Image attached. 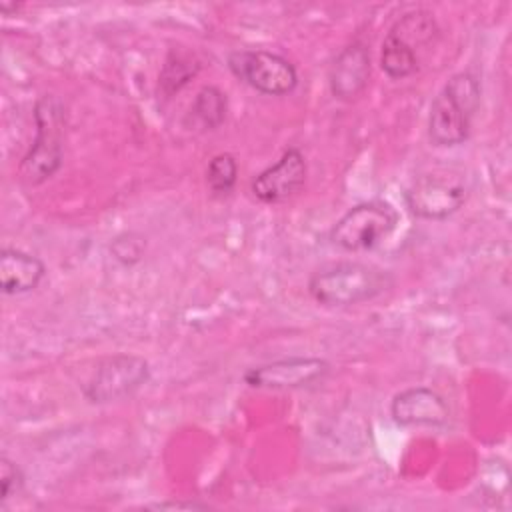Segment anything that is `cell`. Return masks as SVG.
I'll return each instance as SVG.
<instances>
[{
  "instance_id": "1",
  "label": "cell",
  "mask_w": 512,
  "mask_h": 512,
  "mask_svg": "<svg viewBox=\"0 0 512 512\" xmlns=\"http://www.w3.org/2000/svg\"><path fill=\"white\" fill-rule=\"evenodd\" d=\"M482 86L474 72L452 74L438 90L428 114V140L438 148H454L470 138L480 108Z\"/></svg>"
},
{
  "instance_id": "2",
  "label": "cell",
  "mask_w": 512,
  "mask_h": 512,
  "mask_svg": "<svg viewBox=\"0 0 512 512\" xmlns=\"http://www.w3.org/2000/svg\"><path fill=\"white\" fill-rule=\"evenodd\" d=\"M392 286L394 276L388 270L354 260L322 266L308 280L312 300L328 308H346L374 300Z\"/></svg>"
},
{
  "instance_id": "3",
  "label": "cell",
  "mask_w": 512,
  "mask_h": 512,
  "mask_svg": "<svg viewBox=\"0 0 512 512\" xmlns=\"http://www.w3.org/2000/svg\"><path fill=\"white\" fill-rule=\"evenodd\" d=\"M64 104L54 94H44L34 104V140L24 154L18 176L26 186H40L50 180L64 160Z\"/></svg>"
},
{
  "instance_id": "4",
  "label": "cell",
  "mask_w": 512,
  "mask_h": 512,
  "mask_svg": "<svg viewBox=\"0 0 512 512\" xmlns=\"http://www.w3.org/2000/svg\"><path fill=\"white\" fill-rule=\"evenodd\" d=\"M438 26L430 12L414 10L394 22L382 40L380 68L392 80H404L418 72L422 54L436 40Z\"/></svg>"
},
{
  "instance_id": "5",
  "label": "cell",
  "mask_w": 512,
  "mask_h": 512,
  "mask_svg": "<svg viewBox=\"0 0 512 512\" xmlns=\"http://www.w3.org/2000/svg\"><path fill=\"white\" fill-rule=\"evenodd\" d=\"M470 186L462 170L434 168L416 176L404 192L410 214L422 220H446L468 200Z\"/></svg>"
},
{
  "instance_id": "6",
  "label": "cell",
  "mask_w": 512,
  "mask_h": 512,
  "mask_svg": "<svg viewBox=\"0 0 512 512\" xmlns=\"http://www.w3.org/2000/svg\"><path fill=\"white\" fill-rule=\"evenodd\" d=\"M150 362L138 354H112L102 358L88 380L82 394L90 404H110L132 398L150 382Z\"/></svg>"
},
{
  "instance_id": "7",
  "label": "cell",
  "mask_w": 512,
  "mask_h": 512,
  "mask_svg": "<svg viewBox=\"0 0 512 512\" xmlns=\"http://www.w3.org/2000/svg\"><path fill=\"white\" fill-rule=\"evenodd\" d=\"M398 224V212L380 200L348 208L332 226L330 242L344 252H366L386 240Z\"/></svg>"
},
{
  "instance_id": "8",
  "label": "cell",
  "mask_w": 512,
  "mask_h": 512,
  "mask_svg": "<svg viewBox=\"0 0 512 512\" xmlns=\"http://www.w3.org/2000/svg\"><path fill=\"white\" fill-rule=\"evenodd\" d=\"M230 72L266 96H284L298 86L296 66L282 54L264 48H242L228 54Z\"/></svg>"
},
{
  "instance_id": "9",
  "label": "cell",
  "mask_w": 512,
  "mask_h": 512,
  "mask_svg": "<svg viewBox=\"0 0 512 512\" xmlns=\"http://www.w3.org/2000/svg\"><path fill=\"white\" fill-rule=\"evenodd\" d=\"M330 364L318 356H288L260 366H252L242 374L244 384L258 390H296L308 388L324 380Z\"/></svg>"
},
{
  "instance_id": "10",
  "label": "cell",
  "mask_w": 512,
  "mask_h": 512,
  "mask_svg": "<svg viewBox=\"0 0 512 512\" xmlns=\"http://www.w3.org/2000/svg\"><path fill=\"white\" fill-rule=\"evenodd\" d=\"M306 174L308 164L302 150L288 146L272 166L252 178L250 192L262 204H280L302 190Z\"/></svg>"
},
{
  "instance_id": "11",
  "label": "cell",
  "mask_w": 512,
  "mask_h": 512,
  "mask_svg": "<svg viewBox=\"0 0 512 512\" xmlns=\"http://www.w3.org/2000/svg\"><path fill=\"white\" fill-rule=\"evenodd\" d=\"M390 416L404 428H442L450 420V410L436 390L428 386H410L394 394Z\"/></svg>"
},
{
  "instance_id": "12",
  "label": "cell",
  "mask_w": 512,
  "mask_h": 512,
  "mask_svg": "<svg viewBox=\"0 0 512 512\" xmlns=\"http://www.w3.org/2000/svg\"><path fill=\"white\" fill-rule=\"evenodd\" d=\"M370 80V50L364 42L354 40L344 46L330 64L328 86L334 98L350 102L358 98Z\"/></svg>"
},
{
  "instance_id": "13",
  "label": "cell",
  "mask_w": 512,
  "mask_h": 512,
  "mask_svg": "<svg viewBox=\"0 0 512 512\" xmlns=\"http://www.w3.org/2000/svg\"><path fill=\"white\" fill-rule=\"evenodd\" d=\"M46 264L20 248L4 246L0 252V290L4 296H22L40 286Z\"/></svg>"
},
{
  "instance_id": "14",
  "label": "cell",
  "mask_w": 512,
  "mask_h": 512,
  "mask_svg": "<svg viewBox=\"0 0 512 512\" xmlns=\"http://www.w3.org/2000/svg\"><path fill=\"white\" fill-rule=\"evenodd\" d=\"M226 112H228L226 94L218 86L208 84L196 92L188 110V118L200 130H216L224 124Z\"/></svg>"
},
{
  "instance_id": "15",
  "label": "cell",
  "mask_w": 512,
  "mask_h": 512,
  "mask_svg": "<svg viewBox=\"0 0 512 512\" xmlns=\"http://www.w3.org/2000/svg\"><path fill=\"white\" fill-rule=\"evenodd\" d=\"M198 70H200V62L194 58L192 52L172 50L158 76V90L166 98H170L182 86H186L198 74Z\"/></svg>"
},
{
  "instance_id": "16",
  "label": "cell",
  "mask_w": 512,
  "mask_h": 512,
  "mask_svg": "<svg viewBox=\"0 0 512 512\" xmlns=\"http://www.w3.org/2000/svg\"><path fill=\"white\" fill-rule=\"evenodd\" d=\"M238 182V162L230 152H220L206 166V186L214 196H228Z\"/></svg>"
},
{
  "instance_id": "17",
  "label": "cell",
  "mask_w": 512,
  "mask_h": 512,
  "mask_svg": "<svg viewBox=\"0 0 512 512\" xmlns=\"http://www.w3.org/2000/svg\"><path fill=\"white\" fill-rule=\"evenodd\" d=\"M144 250H146V240L136 232H122L114 236V240L110 242V252L114 260H118L124 266H132L140 262L144 256Z\"/></svg>"
},
{
  "instance_id": "18",
  "label": "cell",
  "mask_w": 512,
  "mask_h": 512,
  "mask_svg": "<svg viewBox=\"0 0 512 512\" xmlns=\"http://www.w3.org/2000/svg\"><path fill=\"white\" fill-rule=\"evenodd\" d=\"M24 488V474L20 466L8 456H0V504L18 496Z\"/></svg>"
},
{
  "instance_id": "19",
  "label": "cell",
  "mask_w": 512,
  "mask_h": 512,
  "mask_svg": "<svg viewBox=\"0 0 512 512\" xmlns=\"http://www.w3.org/2000/svg\"><path fill=\"white\" fill-rule=\"evenodd\" d=\"M150 508H156V510H166V508H172V510H206L208 504H202V502H158V504H152Z\"/></svg>"
}]
</instances>
